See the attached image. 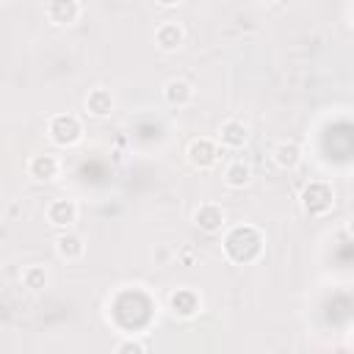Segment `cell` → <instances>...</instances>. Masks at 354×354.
Returning <instances> with one entry per match:
<instances>
[{
  "instance_id": "6da1fadb",
  "label": "cell",
  "mask_w": 354,
  "mask_h": 354,
  "mask_svg": "<svg viewBox=\"0 0 354 354\" xmlns=\"http://www.w3.org/2000/svg\"><path fill=\"white\" fill-rule=\"evenodd\" d=\"M221 249H224V257L235 266L254 263L263 254V232L254 224H235L232 230H227Z\"/></svg>"
},
{
  "instance_id": "7a4b0ae2",
  "label": "cell",
  "mask_w": 354,
  "mask_h": 354,
  "mask_svg": "<svg viewBox=\"0 0 354 354\" xmlns=\"http://www.w3.org/2000/svg\"><path fill=\"white\" fill-rule=\"evenodd\" d=\"M301 207L310 216H326L335 207V188L326 180H310L301 188Z\"/></svg>"
},
{
  "instance_id": "3957f363",
  "label": "cell",
  "mask_w": 354,
  "mask_h": 354,
  "mask_svg": "<svg viewBox=\"0 0 354 354\" xmlns=\"http://www.w3.org/2000/svg\"><path fill=\"white\" fill-rule=\"evenodd\" d=\"M47 136L58 147H75L83 138V122L75 113H53L47 122Z\"/></svg>"
},
{
  "instance_id": "277c9868",
  "label": "cell",
  "mask_w": 354,
  "mask_h": 354,
  "mask_svg": "<svg viewBox=\"0 0 354 354\" xmlns=\"http://www.w3.org/2000/svg\"><path fill=\"white\" fill-rule=\"evenodd\" d=\"M185 160H188L194 169H199V171L213 169L216 160H218V144H216L213 138H207V136L191 138L188 147H185Z\"/></svg>"
},
{
  "instance_id": "5b68a950",
  "label": "cell",
  "mask_w": 354,
  "mask_h": 354,
  "mask_svg": "<svg viewBox=\"0 0 354 354\" xmlns=\"http://www.w3.org/2000/svg\"><path fill=\"white\" fill-rule=\"evenodd\" d=\"M191 221H194L202 232L213 235V232H221V230H224L227 213H224V207H221L218 202H202V205L191 213Z\"/></svg>"
},
{
  "instance_id": "8992f818",
  "label": "cell",
  "mask_w": 354,
  "mask_h": 354,
  "mask_svg": "<svg viewBox=\"0 0 354 354\" xmlns=\"http://www.w3.org/2000/svg\"><path fill=\"white\" fill-rule=\"evenodd\" d=\"M169 310L177 318H194L202 310V296L194 288H177L169 293Z\"/></svg>"
},
{
  "instance_id": "52a82bcc",
  "label": "cell",
  "mask_w": 354,
  "mask_h": 354,
  "mask_svg": "<svg viewBox=\"0 0 354 354\" xmlns=\"http://www.w3.org/2000/svg\"><path fill=\"white\" fill-rule=\"evenodd\" d=\"M44 14L55 28H69L80 19V3L77 0H47Z\"/></svg>"
},
{
  "instance_id": "ba28073f",
  "label": "cell",
  "mask_w": 354,
  "mask_h": 354,
  "mask_svg": "<svg viewBox=\"0 0 354 354\" xmlns=\"http://www.w3.org/2000/svg\"><path fill=\"white\" fill-rule=\"evenodd\" d=\"M44 216H47V221H50L53 227H58V230H69V227L77 221V202H75V199H66V196L53 199V202L47 205Z\"/></svg>"
},
{
  "instance_id": "9c48e42d",
  "label": "cell",
  "mask_w": 354,
  "mask_h": 354,
  "mask_svg": "<svg viewBox=\"0 0 354 354\" xmlns=\"http://www.w3.org/2000/svg\"><path fill=\"white\" fill-rule=\"evenodd\" d=\"M249 141V124L238 116H230L221 122L218 127V144L227 147V149H241L243 144Z\"/></svg>"
},
{
  "instance_id": "30bf717a",
  "label": "cell",
  "mask_w": 354,
  "mask_h": 354,
  "mask_svg": "<svg viewBox=\"0 0 354 354\" xmlns=\"http://www.w3.org/2000/svg\"><path fill=\"white\" fill-rule=\"evenodd\" d=\"M25 169H28V177H33L36 183H50V180H55L61 174V160L55 155H50V152H39V155H33L28 160Z\"/></svg>"
},
{
  "instance_id": "8fae6325",
  "label": "cell",
  "mask_w": 354,
  "mask_h": 354,
  "mask_svg": "<svg viewBox=\"0 0 354 354\" xmlns=\"http://www.w3.org/2000/svg\"><path fill=\"white\" fill-rule=\"evenodd\" d=\"M183 41H185V28L180 25V22H160L158 28H155V44L163 50V53H174V50H180L183 47Z\"/></svg>"
},
{
  "instance_id": "7c38bea8",
  "label": "cell",
  "mask_w": 354,
  "mask_h": 354,
  "mask_svg": "<svg viewBox=\"0 0 354 354\" xmlns=\"http://www.w3.org/2000/svg\"><path fill=\"white\" fill-rule=\"evenodd\" d=\"M113 105H116L113 94H111L108 88H102V86H97V88H91V91L86 94V113H91L94 119H105V116H111Z\"/></svg>"
},
{
  "instance_id": "4fadbf2b",
  "label": "cell",
  "mask_w": 354,
  "mask_h": 354,
  "mask_svg": "<svg viewBox=\"0 0 354 354\" xmlns=\"http://www.w3.org/2000/svg\"><path fill=\"white\" fill-rule=\"evenodd\" d=\"M163 100L174 108H183L194 100V86L185 77H171V80L163 83Z\"/></svg>"
},
{
  "instance_id": "5bb4252c",
  "label": "cell",
  "mask_w": 354,
  "mask_h": 354,
  "mask_svg": "<svg viewBox=\"0 0 354 354\" xmlns=\"http://www.w3.org/2000/svg\"><path fill=\"white\" fill-rule=\"evenodd\" d=\"M55 252H58V257L61 260H80L83 257V252H86V243H83V235H77V232H61L58 238H55Z\"/></svg>"
},
{
  "instance_id": "9a60e30c",
  "label": "cell",
  "mask_w": 354,
  "mask_h": 354,
  "mask_svg": "<svg viewBox=\"0 0 354 354\" xmlns=\"http://www.w3.org/2000/svg\"><path fill=\"white\" fill-rule=\"evenodd\" d=\"M271 160L279 166V169H296L299 166V160H301V149H299V144H293V141H279L274 149H271Z\"/></svg>"
},
{
  "instance_id": "2e32d148",
  "label": "cell",
  "mask_w": 354,
  "mask_h": 354,
  "mask_svg": "<svg viewBox=\"0 0 354 354\" xmlns=\"http://www.w3.org/2000/svg\"><path fill=\"white\" fill-rule=\"evenodd\" d=\"M252 183V166L243 160H232L224 166V185L227 188H246Z\"/></svg>"
},
{
  "instance_id": "e0dca14e",
  "label": "cell",
  "mask_w": 354,
  "mask_h": 354,
  "mask_svg": "<svg viewBox=\"0 0 354 354\" xmlns=\"http://www.w3.org/2000/svg\"><path fill=\"white\" fill-rule=\"evenodd\" d=\"M22 285H25L28 290H41V288H47V271H44L41 266H28V268L22 271Z\"/></svg>"
},
{
  "instance_id": "ac0fdd59",
  "label": "cell",
  "mask_w": 354,
  "mask_h": 354,
  "mask_svg": "<svg viewBox=\"0 0 354 354\" xmlns=\"http://www.w3.org/2000/svg\"><path fill=\"white\" fill-rule=\"evenodd\" d=\"M113 351L116 354H144L147 351V343H141V340H122V343H116Z\"/></svg>"
},
{
  "instance_id": "d6986e66",
  "label": "cell",
  "mask_w": 354,
  "mask_h": 354,
  "mask_svg": "<svg viewBox=\"0 0 354 354\" xmlns=\"http://www.w3.org/2000/svg\"><path fill=\"white\" fill-rule=\"evenodd\" d=\"M169 257H171V249H169V246H160V249H158V263H160V266H166V263H169Z\"/></svg>"
},
{
  "instance_id": "ffe728a7",
  "label": "cell",
  "mask_w": 354,
  "mask_h": 354,
  "mask_svg": "<svg viewBox=\"0 0 354 354\" xmlns=\"http://www.w3.org/2000/svg\"><path fill=\"white\" fill-rule=\"evenodd\" d=\"M155 3H158V6H163V8H171V6H177L180 0H155Z\"/></svg>"
},
{
  "instance_id": "44dd1931",
  "label": "cell",
  "mask_w": 354,
  "mask_h": 354,
  "mask_svg": "<svg viewBox=\"0 0 354 354\" xmlns=\"http://www.w3.org/2000/svg\"><path fill=\"white\" fill-rule=\"evenodd\" d=\"M257 3H274V0H257Z\"/></svg>"
}]
</instances>
